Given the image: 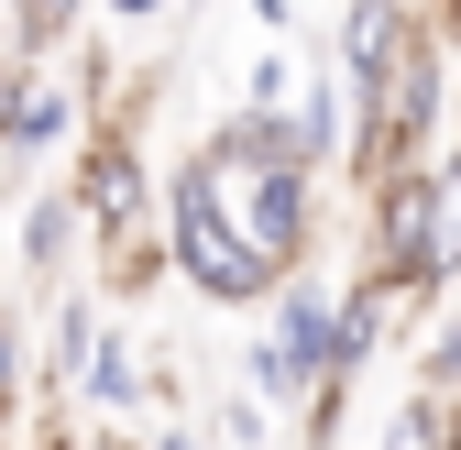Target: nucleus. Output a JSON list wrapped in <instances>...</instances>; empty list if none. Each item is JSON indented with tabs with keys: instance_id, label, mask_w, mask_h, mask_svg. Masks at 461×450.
I'll use <instances>...</instances> for the list:
<instances>
[{
	"instance_id": "1",
	"label": "nucleus",
	"mask_w": 461,
	"mask_h": 450,
	"mask_svg": "<svg viewBox=\"0 0 461 450\" xmlns=\"http://www.w3.org/2000/svg\"><path fill=\"white\" fill-rule=\"evenodd\" d=\"M165 264H176L209 308H275V286H285V274L242 242V220L220 209V187H209V165H198V154L165 176Z\"/></svg>"
},
{
	"instance_id": "2",
	"label": "nucleus",
	"mask_w": 461,
	"mask_h": 450,
	"mask_svg": "<svg viewBox=\"0 0 461 450\" xmlns=\"http://www.w3.org/2000/svg\"><path fill=\"white\" fill-rule=\"evenodd\" d=\"M198 165H209L220 209L242 220V242L297 286V274L319 264V176H308V165H242V154H220V143H198Z\"/></svg>"
},
{
	"instance_id": "3",
	"label": "nucleus",
	"mask_w": 461,
	"mask_h": 450,
	"mask_svg": "<svg viewBox=\"0 0 461 450\" xmlns=\"http://www.w3.org/2000/svg\"><path fill=\"white\" fill-rule=\"evenodd\" d=\"M363 264L395 274L418 308L461 297V274H450V253H439V176H429V165H395V176L363 187Z\"/></svg>"
},
{
	"instance_id": "4",
	"label": "nucleus",
	"mask_w": 461,
	"mask_h": 450,
	"mask_svg": "<svg viewBox=\"0 0 461 450\" xmlns=\"http://www.w3.org/2000/svg\"><path fill=\"white\" fill-rule=\"evenodd\" d=\"M67 198H77V220H88V242L165 231V176H154V154H143V122H99V132H77Z\"/></svg>"
},
{
	"instance_id": "5",
	"label": "nucleus",
	"mask_w": 461,
	"mask_h": 450,
	"mask_svg": "<svg viewBox=\"0 0 461 450\" xmlns=\"http://www.w3.org/2000/svg\"><path fill=\"white\" fill-rule=\"evenodd\" d=\"M418 319H429V308L395 286V274H374V264H363L352 286H340V384H363V374H374V363L418 329Z\"/></svg>"
},
{
	"instance_id": "6",
	"label": "nucleus",
	"mask_w": 461,
	"mask_h": 450,
	"mask_svg": "<svg viewBox=\"0 0 461 450\" xmlns=\"http://www.w3.org/2000/svg\"><path fill=\"white\" fill-rule=\"evenodd\" d=\"M77 132H88V99H77V77L33 67V77H23V99H12V132H0V187H12V176H33V165H44L55 143H77Z\"/></svg>"
},
{
	"instance_id": "7",
	"label": "nucleus",
	"mask_w": 461,
	"mask_h": 450,
	"mask_svg": "<svg viewBox=\"0 0 461 450\" xmlns=\"http://www.w3.org/2000/svg\"><path fill=\"white\" fill-rule=\"evenodd\" d=\"M275 352L308 374V396L319 384H340V286H319V274H297V286H275ZM352 396V384H340ZM308 418V407H297Z\"/></svg>"
},
{
	"instance_id": "8",
	"label": "nucleus",
	"mask_w": 461,
	"mask_h": 450,
	"mask_svg": "<svg viewBox=\"0 0 461 450\" xmlns=\"http://www.w3.org/2000/svg\"><path fill=\"white\" fill-rule=\"evenodd\" d=\"M88 253V220H77V198L67 187H44V198H23V231H12V274L23 286H55Z\"/></svg>"
},
{
	"instance_id": "9",
	"label": "nucleus",
	"mask_w": 461,
	"mask_h": 450,
	"mask_svg": "<svg viewBox=\"0 0 461 450\" xmlns=\"http://www.w3.org/2000/svg\"><path fill=\"white\" fill-rule=\"evenodd\" d=\"M99 297H55L44 308V341H33V384L44 396H77V374H88V352H99Z\"/></svg>"
},
{
	"instance_id": "10",
	"label": "nucleus",
	"mask_w": 461,
	"mask_h": 450,
	"mask_svg": "<svg viewBox=\"0 0 461 450\" xmlns=\"http://www.w3.org/2000/svg\"><path fill=\"white\" fill-rule=\"evenodd\" d=\"M374 450H461V396H395L384 407V428H374Z\"/></svg>"
},
{
	"instance_id": "11",
	"label": "nucleus",
	"mask_w": 461,
	"mask_h": 450,
	"mask_svg": "<svg viewBox=\"0 0 461 450\" xmlns=\"http://www.w3.org/2000/svg\"><path fill=\"white\" fill-rule=\"evenodd\" d=\"M77 396H88L99 418H132V407H143V352L122 341V329H99V352H88V374H77Z\"/></svg>"
},
{
	"instance_id": "12",
	"label": "nucleus",
	"mask_w": 461,
	"mask_h": 450,
	"mask_svg": "<svg viewBox=\"0 0 461 450\" xmlns=\"http://www.w3.org/2000/svg\"><path fill=\"white\" fill-rule=\"evenodd\" d=\"M88 253H99V297H154L176 274L165 264V231H122V242H88Z\"/></svg>"
},
{
	"instance_id": "13",
	"label": "nucleus",
	"mask_w": 461,
	"mask_h": 450,
	"mask_svg": "<svg viewBox=\"0 0 461 450\" xmlns=\"http://www.w3.org/2000/svg\"><path fill=\"white\" fill-rule=\"evenodd\" d=\"M88 12H99V0H12V55H23V67H44V55H67Z\"/></svg>"
},
{
	"instance_id": "14",
	"label": "nucleus",
	"mask_w": 461,
	"mask_h": 450,
	"mask_svg": "<svg viewBox=\"0 0 461 450\" xmlns=\"http://www.w3.org/2000/svg\"><path fill=\"white\" fill-rule=\"evenodd\" d=\"M418 384L429 396H461V297L429 308V341H418Z\"/></svg>"
},
{
	"instance_id": "15",
	"label": "nucleus",
	"mask_w": 461,
	"mask_h": 450,
	"mask_svg": "<svg viewBox=\"0 0 461 450\" xmlns=\"http://www.w3.org/2000/svg\"><path fill=\"white\" fill-rule=\"evenodd\" d=\"M297 88H308V67L285 44H264L253 67H242V99H230V110H297Z\"/></svg>"
},
{
	"instance_id": "16",
	"label": "nucleus",
	"mask_w": 461,
	"mask_h": 450,
	"mask_svg": "<svg viewBox=\"0 0 461 450\" xmlns=\"http://www.w3.org/2000/svg\"><path fill=\"white\" fill-rule=\"evenodd\" d=\"M242 374H253V396H264V407H308V374L275 352V329H253V341H242Z\"/></svg>"
},
{
	"instance_id": "17",
	"label": "nucleus",
	"mask_w": 461,
	"mask_h": 450,
	"mask_svg": "<svg viewBox=\"0 0 461 450\" xmlns=\"http://www.w3.org/2000/svg\"><path fill=\"white\" fill-rule=\"evenodd\" d=\"M23 384H33V341H23V308L0 297V418H23Z\"/></svg>"
},
{
	"instance_id": "18",
	"label": "nucleus",
	"mask_w": 461,
	"mask_h": 450,
	"mask_svg": "<svg viewBox=\"0 0 461 450\" xmlns=\"http://www.w3.org/2000/svg\"><path fill=\"white\" fill-rule=\"evenodd\" d=\"M209 428H220L230 450H264V439H275V407H253V396H230V407H220Z\"/></svg>"
},
{
	"instance_id": "19",
	"label": "nucleus",
	"mask_w": 461,
	"mask_h": 450,
	"mask_svg": "<svg viewBox=\"0 0 461 450\" xmlns=\"http://www.w3.org/2000/svg\"><path fill=\"white\" fill-rule=\"evenodd\" d=\"M99 12L122 22V33H143V22H165V12H176V0H99Z\"/></svg>"
},
{
	"instance_id": "20",
	"label": "nucleus",
	"mask_w": 461,
	"mask_h": 450,
	"mask_svg": "<svg viewBox=\"0 0 461 450\" xmlns=\"http://www.w3.org/2000/svg\"><path fill=\"white\" fill-rule=\"evenodd\" d=\"M23 77H33V67H23L12 44H0V132H12V99H23Z\"/></svg>"
},
{
	"instance_id": "21",
	"label": "nucleus",
	"mask_w": 461,
	"mask_h": 450,
	"mask_svg": "<svg viewBox=\"0 0 461 450\" xmlns=\"http://www.w3.org/2000/svg\"><path fill=\"white\" fill-rule=\"evenodd\" d=\"M253 22H264V33H285V22H297V0H253Z\"/></svg>"
},
{
	"instance_id": "22",
	"label": "nucleus",
	"mask_w": 461,
	"mask_h": 450,
	"mask_svg": "<svg viewBox=\"0 0 461 450\" xmlns=\"http://www.w3.org/2000/svg\"><path fill=\"white\" fill-rule=\"evenodd\" d=\"M143 450H209V439H198V428H154Z\"/></svg>"
},
{
	"instance_id": "23",
	"label": "nucleus",
	"mask_w": 461,
	"mask_h": 450,
	"mask_svg": "<svg viewBox=\"0 0 461 450\" xmlns=\"http://www.w3.org/2000/svg\"><path fill=\"white\" fill-rule=\"evenodd\" d=\"M77 450H143V439H122V428H99V439H77Z\"/></svg>"
},
{
	"instance_id": "24",
	"label": "nucleus",
	"mask_w": 461,
	"mask_h": 450,
	"mask_svg": "<svg viewBox=\"0 0 461 450\" xmlns=\"http://www.w3.org/2000/svg\"><path fill=\"white\" fill-rule=\"evenodd\" d=\"M439 33H450V55H461V0H450V12H439Z\"/></svg>"
},
{
	"instance_id": "25",
	"label": "nucleus",
	"mask_w": 461,
	"mask_h": 450,
	"mask_svg": "<svg viewBox=\"0 0 461 450\" xmlns=\"http://www.w3.org/2000/svg\"><path fill=\"white\" fill-rule=\"evenodd\" d=\"M0 439H12V418H0Z\"/></svg>"
}]
</instances>
